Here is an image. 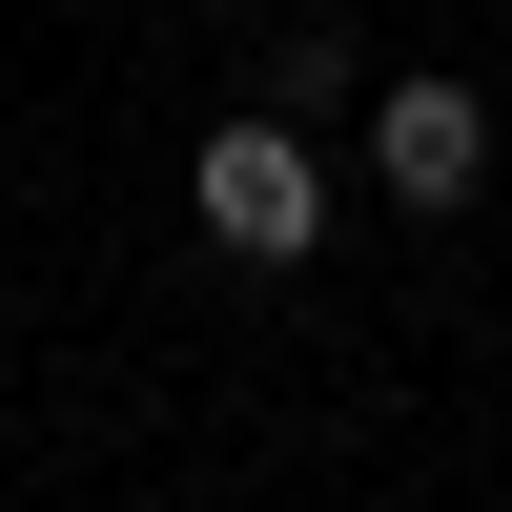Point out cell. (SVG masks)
Listing matches in <instances>:
<instances>
[{"mask_svg":"<svg viewBox=\"0 0 512 512\" xmlns=\"http://www.w3.org/2000/svg\"><path fill=\"white\" fill-rule=\"evenodd\" d=\"M185 226L226 246V267H308V246H328V123L226 103V123L185 144Z\"/></svg>","mask_w":512,"mask_h":512,"instance_id":"obj_1","label":"cell"},{"mask_svg":"<svg viewBox=\"0 0 512 512\" xmlns=\"http://www.w3.org/2000/svg\"><path fill=\"white\" fill-rule=\"evenodd\" d=\"M349 164H369L390 226H472V205H492V103H472L451 62H390L369 123H349Z\"/></svg>","mask_w":512,"mask_h":512,"instance_id":"obj_2","label":"cell"},{"mask_svg":"<svg viewBox=\"0 0 512 512\" xmlns=\"http://www.w3.org/2000/svg\"><path fill=\"white\" fill-rule=\"evenodd\" d=\"M369 82H390V62H369L349 21H287V41H267V82H246V103H287V123H369Z\"/></svg>","mask_w":512,"mask_h":512,"instance_id":"obj_3","label":"cell"}]
</instances>
